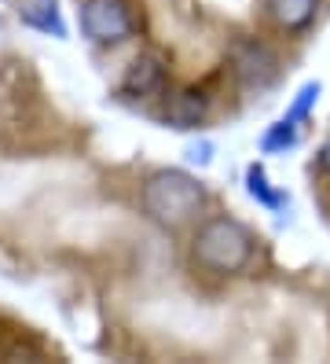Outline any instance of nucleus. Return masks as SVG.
Listing matches in <instances>:
<instances>
[{
	"label": "nucleus",
	"instance_id": "1",
	"mask_svg": "<svg viewBox=\"0 0 330 364\" xmlns=\"http://www.w3.org/2000/svg\"><path fill=\"white\" fill-rule=\"evenodd\" d=\"M191 258L213 276H235L253 262V235L235 218H209L191 240Z\"/></svg>",
	"mask_w": 330,
	"mask_h": 364
},
{
	"label": "nucleus",
	"instance_id": "2",
	"mask_svg": "<svg viewBox=\"0 0 330 364\" xmlns=\"http://www.w3.org/2000/svg\"><path fill=\"white\" fill-rule=\"evenodd\" d=\"M143 213L162 225V228H184L191 225L206 206V188L198 184L191 173L180 169H162L143 184Z\"/></svg>",
	"mask_w": 330,
	"mask_h": 364
},
{
	"label": "nucleus",
	"instance_id": "3",
	"mask_svg": "<svg viewBox=\"0 0 330 364\" xmlns=\"http://www.w3.org/2000/svg\"><path fill=\"white\" fill-rule=\"evenodd\" d=\"M231 70L238 89L264 92L279 77V55L264 45V41H235L231 48Z\"/></svg>",
	"mask_w": 330,
	"mask_h": 364
},
{
	"label": "nucleus",
	"instance_id": "4",
	"mask_svg": "<svg viewBox=\"0 0 330 364\" xmlns=\"http://www.w3.org/2000/svg\"><path fill=\"white\" fill-rule=\"evenodd\" d=\"M81 26L84 33L99 45H114L132 33V11L128 0H88L81 8Z\"/></svg>",
	"mask_w": 330,
	"mask_h": 364
},
{
	"label": "nucleus",
	"instance_id": "5",
	"mask_svg": "<svg viewBox=\"0 0 330 364\" xmlns=\"http://www.w3.org/2000/svg\"><path fill=\"white\" fill-rule=\"evenodd\" d=\"M162 85H165V63H162V55L143 52V55L132 59V67L125 70L121 92L125 96H136V100H147L154 92H162Z\"/></svg>",
	"mask_w": 330,
	"mask_h": 364
},
{
	"label": "nucleus",
	"instance_id": "6",
	"mask_svg": "<svg viewBox=\"0 0 330 364\" xmlns=\"http://www.w3.org/2000/svg\"><path fill=\"white\" fill-rule=\"evenodd\" d=\"M202 118H206V96L194 92V89L176 92L165 107V122L172 125V129H198Z\"/></svg>",
	"mask_w": 330,
	"mask_h": 364
},
{
	"label": "nucleus",
	"instance_id": "7",
	"mask_svg": "<svg viewBox=\"0 0 330 364\" xmlns=\"http://www.w3.org/2000/svg\"><path fill=\"white\" fill-rule=\"evenodd\" d=\"M319 0H268V15L272 23L282 30H304L316 18Z\"/></svg>",
	"mask_w": 330,
	"mask_h": 364
},
{
	"label": "nucleus",
	"instance_id": "8",
	"mask_svg": "<svg viewBox=\"0 0 330 364\" xmlns=\"http://www.w3.org/2000/svg\"><path fill=\"white\" fill-rule=\"evenodd\" d=\"M22 18H26L30 26H37V30L55 33V37H62V33H66L62 18H59V11H55V0H33V4L22 8Z\"/></svg>",
	"mask_w": 330,
	"mask_h": 364
},
{
	"label": "nucleus",
	"instance_id": "9",
	"mask_svg": "<svg viewBox=\"0 0 330 364\" xmlns=\"http://www.w3.org/2000/svg\"><path fill=\"white\" fill-rule=\"evenodd\" d=\"M246 181H250V196H253V199H260L264 206H272V210L282 206V196H275V191L268 188V177H264V169H260V166H250Z\"/></svg>",
	"mask_w": 330,
	"mask_h": 364
},
{
	"label": "nucleus",
	"instance_id": "10",
	"mask_svg": "<svg viewBox=\"0 0 330 364\" xmlns=\"http://www.w3.org/2000/svg\"><path fill=\"white\" fill-rule=\"evenodd\" d=\"M316 100H319V85H304V89L297 92V100H294V107H290V111H286L282 118H286V122H294V125H297V122H304Z\"/></svg>",
	"mask_w": 330,
	"mask_h": 364
},
{
	"label": "nucleus",
	"instance_id": "11",
	"mask_svg": "<svg viewBox=\"0 0 330 364\" xmlns=\"http://www.w3.org/2000/svg\"><path fill=\"white\" fill-rule=\"evenodd\" d=\"M294 140H297V125L282 118V122L275 125V129H272L268 136H264V151H279V147H290Z\"/></svg>",
	"mask_w": 330,
	"mask_h": 364
},
{
	"label": "nucleus",
	"instance_id": "12",
	"mask_svg": "<svg viewBox=\"0 0 330 364\" xmlns=\"http://www.w3.org/2000/svg\"><path fill=\"white\" fill-rule=\"evenodd\" d=\"M319 169H323V173H330V140L323 144V151H319Z\"/></svg>",
	"mask_w": 330,
	"mask_h": 364
}]
</instances>
